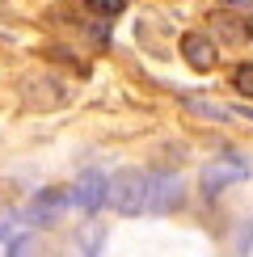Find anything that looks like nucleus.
I'll return each mask as SVG.
<instances>
[{
    "label": "nucleus",
    "mask_w": 253,
    "mask_h": 257,
    "mask_svg": "<svg viewBox=\"0 0 253 257\" xmlns=\"http://www.w3.org/2000/svg\"><path fill=\"white\" fill-rule=\"evenodd\" d=\"M232 89H236L240 97L253 101V59H245V63H236V68H232Z\"/></svg>",
    "instance_id": "nucleus-9"
},
{
    "label": "nucleus",
    "mask_w": 253,
    "mask_h": 257,
    "mask_svg": "<svg viewBox=\"0 0 253 257\" xmlns=\"http://www.w3.org/2000/svg\"><path fill=\"white\" fill-rule=\"evenodd\" d=\"M148 194H152V177L144 169H122L110 177V207L118 215H140L148 211Z\"/></svg>",
    "instance_id": "nucleus-1"
},
{
    "label": "nucleus",
    "mask_w": 253,
    "mask_h": 257,
    "mask_svg": "<svg viewBox=\"0 0 253 257\" xmlns=\"http://www.w3.org/2000/svg\"><path fill=\"white\" fill-rule=\"evenodd\" d=\"M186 110L203 114V118H215V122H228V118H232L228 105H215V101H207V97H186Z\"/></svg>",
    "instance_id": "nucleus-8"
},
{
    "label": "nucleus",
    "mask_w": 253,
    "mask_h": 257,
    "mask_svg": "<svg viewBox=\"0 0 253 257\" xmlns=\"http://www.w3.org/2000/svg\"><path fill=\"white\" fill-rule=\"evenodd\" d=\"M245 177H249V169L240 165V160H215V165L203 169V177H198V181H203V194L215 198L224 186H232V181H245Z\"/></svg>",
    "instance_id": "nucleus-6"
},
{
    "label": "nucleus",
    "mask_w": 253,
    "mask_h": 257,
    "mask_svg": "<svg viewBox=\"0 0 253 257\" xmlns=\"http://www.w3.org/2000/svg\"><path fill=\"white\" fill-rule=\"evenodd\" d=\"M211 26H215L228 42H249V38H253V30H249L236 13H215V17H211Z\"/></svg>",
    "instance_id": "nucleus-7"
},
{
    "label": "nucleus",
    "mask_w": 253,
    "mask_h": 257,
    "mask_svg": "<svg viewBox=\"0 0 253 257\" xmlns=\"http://www.w3.org/2000/svg\"><path fill=\"white\" fill-rule=\"evenodd\" d=\"M105 202H110V177L97 173V169H84L76 177V186H72V207L84 211V215H93Z\"/></svg>",
    "instance_id": "nucleus-2"
},
{
    "label": "nucleus",
    "mask_w": 253,
    "mask_h": 257,
    "mask_svg": "<svg viewBox=\"0 0 253 257\" xmlns=\"http://www.w3.org/2000/svg\"><path fill=\"white\" fill-rule=\"evenodd\" d=\"M177 47H182V59H186L194 72H211V68L219 63L215 42H211L203 30H190V34H182V42H177Z\"/></svg>",
    "instance_id": "nucleus-4"
},
{
    "label": "nucleus",
    "mask_w": 253,
    "mask_h": 257,
    "mask_svg": "<svg viewBox=\"0 0 253 257\" xmlns=\"http://www.w3.org/2000/svg\"><path fill=\"white\" fill-rule=\"evenodd\" d=\"M186 198V186L182 177L165 173V177H152V194H148V211H156V215H169V211H177Z\"/></svg>",
    "instance_id": "nucleus-5"
},
{
    "label": "nucleus",
    "mask_w": 253,
    "mask_h": 257,
    "mask_svg": "<svg viewBox=\"0 0 253 257\" xmlns=\"http://www.w3.org/2000/svg\"><path fill=\"white\" fill-rule=\"evenodd\" d=\"M13 223H17V215H13V211H0V240H9V236H13Z\"/></svg>",
    "instance_id": "nucleus-12"
},
{
    "label": "nucleus",
    "mask_w": 253,
    "mask_h": 257,
    "mask_svg": "<svg viewBox=\"0 0 253 257\" xmlns=\"http://www.w3.org/2000/svg\"><path fill=\"white\" fill-rule=\"evenodd\" d=\"M9 257H34V236L30 232L26 236H13L9 240Z\"/></svg>",
    "instance_id": "nucleus-11"
},
{
    "label": "nucleus",
    "mask_w": 253,
    "mask_h": 257,
    "mask_svg": "<svg viewBox=\"0 0 253 257\" xmlns=\"http://www.w3.org/2000/svg\"><path fill=\"white\" fill-rule=\"evenodd\" d=\"M84 5H89L93 13H101V17H118L126 9V0H84Z\"/></svg>",
    "instance_id": "nucleus-10"
},
{
    "label": "nucleus",
    "mask_w": 253,
    "mask_h": 257,
    "mask_svg": "<svg viewBox=\"0 0 253 257\" xmlns=\"http://www.w3.org/2000/svg\"><path fill=\"white\" fill-rule=\"evenodd\" d=\"M68 202H72V190H55V186L38 190V194L26 202V223H34V228H51V223L63 215Z\"/></svg>",
    "instance_id": "nucleus-3"
}]
</instances>
